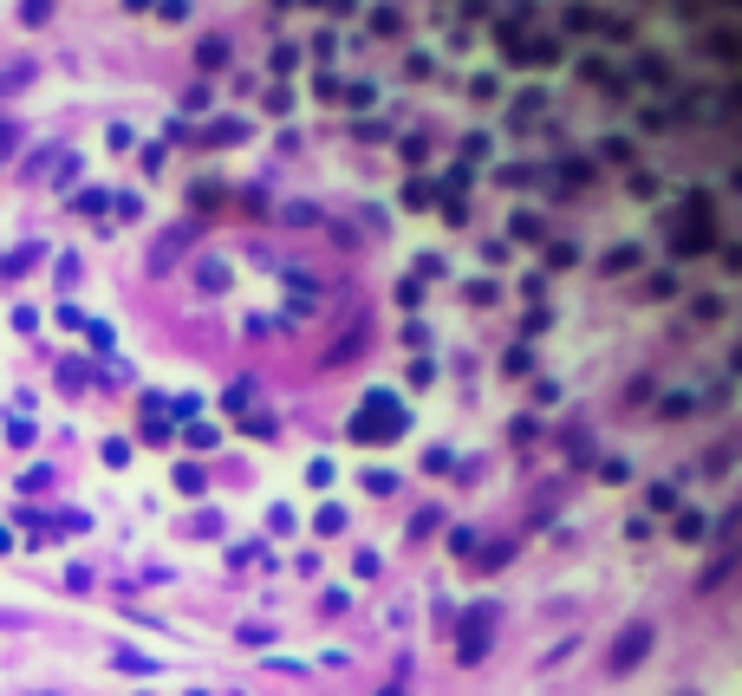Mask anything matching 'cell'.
Here are the masks:
<instances>
[{"label":"cell","mask_w":742,"mask_h":696,"mask_svg":"<svg viewBox=\"0 0 742 696\" xmlns=\"http://www.w3.org/2000/svg\"><path fill=\"white\" fill-rule=\"evenodd\" d=\"M652 644H658V626H652V619L625 626L619 638H612V651H605V677H632V671L652 657Z\"/></svg>","instance_id":"6da1fadb"},{"label":"cell","mask_w":742,"mask_h":696,"mask_svg":"<svg viewBox=\"0 0 742 696\" xmlns=\"http://www.w3.org/2000/svg\"><path fill=\"white\" fill-rule=\"evenodd\" d=\"M352 436L359 443H391V436H404V411H397V398H365V411H359V423H352Z\"/></svg>","instance_id":"7a4b0ae2"},{"label":"cell","mask_w":742,"mask_h":696,"mask_svg":"<svg viewBox=\"0 0 742 696\" xmlns=\"http://www.w3.org/2000/svg\"><path fill=\"white\" fill-rule=\"evenodd\" d=\"M469 638H462V651H456V657H462V664H482V651H489V612H469Z\"/></svg>","instance_id":"3957f363"},{"label":"cell","mask_w":742,"mask_h":696,"mask_svg":"<svg viewBox=\"0 0 742 696\" xmlns=\"http://www.w3.org/2000/svg\"><path fill=\"white\" fill-rule=\"evenodd\" d=\"M703 534H710V528H703V514H697V508H684V514H677V541H703Z\"/></svg>","instance_id":"277c9868"},{"label":"cell","mask_w":742,"mask_h":696,"mask_svg":"<svg viewBox=\"0 0 742 696\" xmlns=\"http://www.w3.org/2000/svg\"><path fill=\"white\" fill-rule=\"evenodd\" d=\"M176 488H183V494H203V488H209V476H203L196 463H183V469H176Z\"/></svg>","instance_id":"5b68a950"},{"label":"cell","mask_w":742,"mask_h":696,"mask_svg":"<svg viewBox=\"0 0 742 696\" xmlns=\"http://www.w3.org/2000/svg\"><path fill=\"white\" fill-rule=\"evenodd\" d=\"M313 528H319V534H346V508H319Z\"/></svg>","instance_id":"8992f818"},{"label":"cell","mask_w":742,"mask_h":696,"mask_svg":"<svg viewBox=\"0 0 742 696\" xmlns=\"http://www.w3.org/2000/svg\"><path fill=\"white\" fill-rule=\"evenodd\" d=\"M105 463H111V469H124V463H131V443H124V436H111V443H105Z\"/></svg>","instance_id":"52a82bcc"},{"label":"cell","mask_w":742,"mask_h":696,"mask_svg":"<svg viewBox=\"0 0 742 696\" xmlns=\"http://www.w3.org/2000/svg\"><path fill=\"white\" fill-rule=\"evenodd\" d=\"M111 664H118V671H156V664H150L144 651H118V657H111Z\"/></svg>","instance_id":"ba28073f"},{"label":"cell","mask_w":742,"mask_h":696,"mask_svg":"<svg viewBox=\"0 0 742 696\" xmlns=\"http://www.w3.org/2000/svg\"><path fill=\"white\" fill-rule=\"evenodd\" d=\"M332 476H339V469H332V463H326V456H319V463H313V469H306V482H313V488H326V482H332Z\"/></svg>","instance_id":"9c48e42d"},{"label":"cell","mask_w":742,"mask_h":696,"mask_svg":"<svg viewBox=\"0 0 742 696\" xmlns=\"http://www.w3.org/2000/svg\"><path fill=\"white\" fill-rule=\"evenodd\" d=\"M189 696H209V690H189Z\"/></svg>","instance_id":"30bf717a"}]
</instances>
